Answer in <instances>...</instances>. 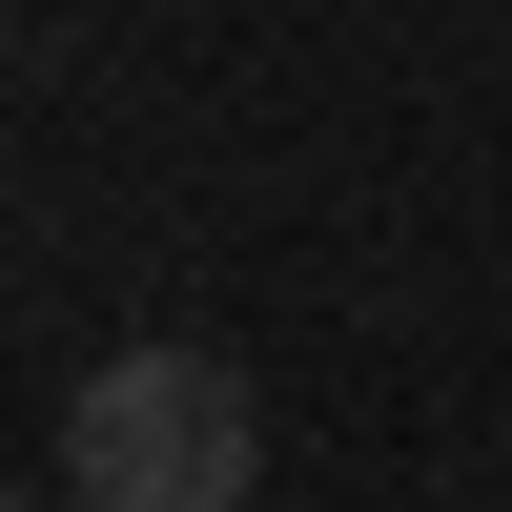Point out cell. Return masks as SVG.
<instances>
[{"instance_id":"6da1fadb","label":"cell","mask_w":512,"mask_h":512,"mask_svg":"<svg viewBox=\"0 0 512 512\" xmlns=\"http://www.w3.org/2000/svg\"><path fill=\"white\" fill-rule=\"evenodd\" d=\"M267 410L226 349H103L62 390V512H246Z\"/></svg>"}]
</instances>
